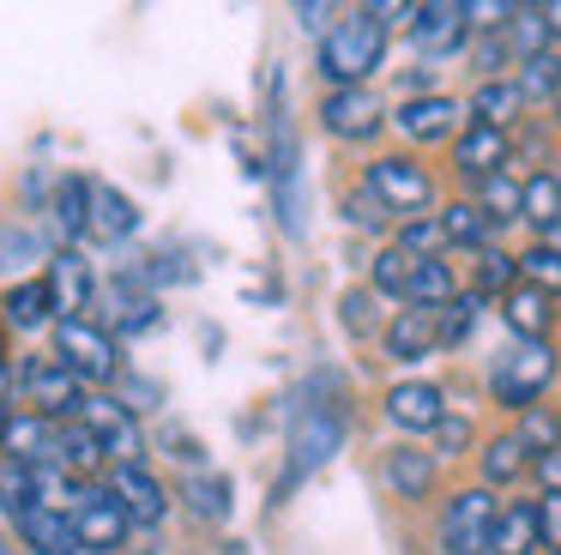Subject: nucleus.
Listing matches in <instances>:
<instances>
[{
	"label": "nucleus",
	"mask_w": 561,
	"mask_h": 555,
	"mask_svg": "<svg viewBox=\"0 0 561 555\" xmlns=\"http://www.w3.org/2000/svg\"><path fill=\"white\" fill-rule=\"evenodd\" d=\"M411 36H416V48L435 55V60L459 55V48L471 43V7H465V0H428V7L411 12Z\"/></svg>",
	"instance_id": "obj_9"
},
{
	"label": "nucleus",
	"mask_w": 561,
	"mask_h": 555,
	"mask_svg": "<svg viewBox=\"0 0 561 555\" xmlns=\"http://www.w3.org/2000/svg\"><path fill=\"white\" fill-rule=\"evenodd\" d=\"M507 31H483V43H477V67L489 72V79H495V67H507Z\"/></svg>",
	"instance_id": "obj_47"
},
{
	"label": "nucleus",
	"mask_w": 561,
	"mask_h": 555,
	"mask_svg": "<svg viewBox=\"0 0 561 555\" xmlns=\"http://www.w3.org/2000/svg\"><path fill=\"white\" fill-rule=\"evenodd\" d=\"M55 224H61L67 241L91 236V181L85 175H61V188H55Z\"/></svg>",
	"instance_id": "obj_27"
},
{
	"label": "nucleus",
	"mask_w": 561,
	"mask_h": 555,
	"mask_svg": "<svg viewBox=\"0 0 561 555\" xmlns=\"http://www.w3.org/2000/svg\"><path fill=\"white\" fill-rule=\"evenodd\" d=\"M549 555H561V550H549Z\"/></svg>",
	"instance_id": "obj_52"
},
{
	"label": "nucleus",
	"mask_w": 561,
	"mask_h": 555,
	"mask_svg": "<svg viewBox=\"0 0 561 555\" xmlns=\"http://www.w3.org/2000/svg\"><path fill=\"white\" fill-rule=\"evenodd\" d=\"M110 495L127 507L134 525H163V519H170V495H163V483L151 477L146 465H115L110 471Z\"/></svg>",
	"instance_id": "obj_13"
},
{
	"label": "nucleus",
	"mask_w": 561,
	"mask_h": 555,
	"mask_svg": "<svg viewBox=\"0 0 561 555\" xmlns=\"http://www.w3.org/2000/svg\"><path fill=\"white\" fill-rule=\"evenodd\" d=\"M435 471H440L435 446L404 441V446H392V453H387V483L404 495V501H423V495L435 489Z\"/></svg>",
	"instance_id": "obj_20"
},
{
	"label": "nucleus",
	"mask_w": 561,
	"mask_h": 555,
	"mask_svg": "<svg viewBox=\"0 0 561 555\" xmlns=\"http://www.w3.org/2000/svg\"><path fill=\"white\" fill-rule=\"evenodd\" d=\"M368 284H375L380 296H399V302H411L416 260H411L404 248H380V253H375V272H368Z\"/></svg>",
	"instance_id": "obj_35"
},
{
	"label": "nucleus",
	"mask_w": 561,
	"mask_h": 555,
	"mask_svg": "<svg viewBox=\"0 0 561 555\" xmlns=\"http://www.w3.org/2000/svg\"><path fill=\"white\" fill-rule=\"evenodd\" d=\"M501 320H507L513 344H549V326H556V308H549V296H543V290L513 284L507 296H501Z\"/></svg>",
	"instance_id": "obj_16"
},
{
	"label": "nucleus",
	"mask_w": 561,
	"mask_h": 555,
	"mask_svg": "<svg viewBox=\"0 0 561 555\" xmlns=\"http://www.w3.org/2000/svg\"><path fill=\"white\" fill-rule=\"evenodd\" d=\"M182 495H187V507H194L199 519H230V477H211V471H194Z\"/></svg>",
	"instance_id": "obj_38"
},
{
	"label": "nucleus",
	"mask_w": 561,
	"mask_h": 555,
	"mask_svg": "<svg viewBox=\"0 0 561 555\" xmlns=\"http://www.w3.org/2000/svg\"><path fill=\"white\" fill-rule=\"evenodd\" d=\"M55 356H61L85 386H103V381L122 374V344H115V332L98 326L91 314L85 320H55Z\"/></svg>",
	"instance_id": "obj_5"
},
{
	"label": "nucleus",
	"mask_w": 561,
	"mask_h": 555,
	"mask_svg": "<svg viewBox=\"0 0 561 555\" xmlns=\"http://www.w3.org/2000/svg\"><path fill=\"white\" fill-rule=\"evenodd\" d=\"M79 422L98 434V446L110 453V465H139V453H146V434H139V417L122 405V398L91 393L85 410H79Z\"/></svg>",
	"instance_id": "obj_8"
},
{
	"label": "nucleus",
	"mask_w": 561,
	"mask_h": 555,
	"mask_svg": "<svg viewBox=\"0 0 561 555\" xmlns=\"http://www.w3.org/2000/svg\"><path fill=\"white\" fill-rule=\"evenodd\" d=\"M344 224L351 229H387L392 217H387V205H380L368 188H356V193H344Z\"/></svg>",
	"instance_id": "obj_43"
},
{
	"label": "nucleus",
	"mask_w": 561,
	"mask_h": 555,
	"mask_svg": "<svg viewBox=\"0 0 561 555\" xmlns=\"http://www.w3.org/2000/svg\"><path fill=\"white\" fill-rule=\"evenodd\" d=\"M0 326H7V320H0ZM0 344H7V332H0Z\"/></svg>",
	"instance_id": "obj_51"
},
{
	"label": "nucleus",
	"mask_w": 561,
	"mask_h": 555,
	"mask_svg": "<svg viewBox=\"0 0 561 555\" xmlns=\"http://www.w3.org/2000/svg\"><path fill=\"white\" fill-rule=\"evenodd\" d=\"M525 441V453L531 458H543V453H556L561 446V417H543V410H525L519 417V429H513Z\"/></svg>",
	"instance_id": "obj_42"
},
{
	"label": "nucleus",
	"mask_w": 561,
	"mask_h": 555,
	"mask_svg": "<svg viewBox=\"0 0 561 555\" xmlns=\"http://www.w3.org/2000/svg\"><path fill=\"white\" fill-rule=\"evenodd\" d=\"M495 519H501V501L495 489H459L440 513V555H489L495 550Z\"/></svg>",
	"instance_id": "obj_6"
},
{
	"label": "nucleus",
	"mask_w": 561,
	"mask_h": 555,
	"mask_svg": "<svg viewBox=\"0 0 561 555\" xmlns=\"http://www.w3.org/2000/svg\"><path fill=\"white\" fill-rule=\"evenodd\" d=\"M556 381V350L549 344H513L489 374V393L507 410H537V393Z\"/></svg>",
	"instance_id": "obj_7"
},
{
	"label": "nucleus",
	"mask_w": 561,
	"mask_h": 555,
	"mask_svg": "<svg viewBox=\"0 0 561 555\" xmlns=\"http://www.w3.org/2000/svg\"><path fill=\"white\" fill-rule=\"evenodd\" d=\"M380 97L368 91V84H356V91H327L320 97V127L332 133V139H375L380 133Z\"/></svg>",
	"instance_id": "obj_11"
},
{
	"label": "nucleus",
	"mask_w": 561,
	"mask_h": 555,
	"mask_svg": "<svg viewBox=\"0 0 561 555\" xmlns=\"http://www.w3.org/2000/svg\"><path fill=\"white\" fill-rule=\"evenodd\" d=\"M13 386H19V374L7 369V356H0V410H7V393H13Z\"/></svg>",
	"instance_id": "obj_50"
},
{
	"label": "nucleus",
	"mask_w": 561,
	"mask_h": 555,
	"mask_svg": "<svg viewBox=\"0 0 561 555\" xmlns=\"http://www.w3.org/2000/svg\"><path fill=\"white\" fill-rule=\"evenodd\" d=\"M519 109H525V97H519V84H513V79H483V84L471 91V115H477V127L507 133V121H519Z\"/></svg>",
	"instance_id": "obj_25"
},
{
	"label": "nucleus",
	"mask_w": 561,
	"mask_h": 555,
	"mask_svg": "<svg viewBox=\"0 0 561 555\" xmlns=\"http://www.w3.org/2000/svg\"><path fill=\"white\" fill-rule=\"evenodd\" d=\"M115 296H122V314H115V326H122L127 338H134V332H151V326L163 320V308H158V296H151V290H139V284H122Z\"/></svg>",
	"instance_id": "obj_40"
},
{
	"label": "nucleus",
	"mask_w": 561,
	"mask_h": 555,
	"mask_svg": "<svg viewBox=\"0 0 561 555\" xmlns=\"http://www.w3.org/2000/svg\"><path fill=\"white\" fill-rule=\"evenodd\" d=\"M380 344H387L392 362H423L428 350H440V326L428 308H399L387 320V332H380Z\"/></svg>",
	"instance_id": "obj_17"
},
{
	"label": "nucleus",
	"mask_w": 561,
	"mask_h": 555,
	"mask_svg": "<svg viewBox=\"0 0 561 555\" xmlns=\"http://www.w3.org/2000/svg\"><path fill=\"white\" fill-rule=\"evenodd\" d=\"M543 550V531H537V501H507L495 519V550L489 555H531Z\"/></svg>",
	"instance_id": "obj_23"
},
{
	"label": "nucleus",
	"mask_w": 561,
	"mask_h": 555,
	"mask_svg": "<svg viewBox=\"0 0 561 555\" xmlns=\"http://www.w3.org/2000/svg\"><path fill=\"white\" fill-rule=\"evenodd\" d=\"M363 188L375 193V200L387 205V217H399V224L435 217V181H428V169L411 163V157H375L368 175H363Z\"/></svg>",
	"instance_id": "obj_4"
},
{
	"label": "nucleus",
	"mask_w": 561,
	"mask_h": 555,
	"mask_svg": "<svg viewBox=\"0 0 561 555\" xmlns=\"http://www.w3.org/2000/svg\"><path fill=\"white\" fill-rule=\"evenodd\" d=\"M531 465H537V477H543V495L561 489V446H556V453H543V458H531Z\"/></svg>",
	"instance_id": "obj_48"
},
{
	"label": "nucleus",
	"mask_w": 561,
	"mask_h": 555,
	"mask_svg": "<svg viewBox=\"0 0 561 555\" xmlns=\"http://www.w3.org/2000/svg\"><path fill=\"white\" fill-rule=\"evenodd\" d=\"M0 320L13 326V332H43V326L61 320V314H55L49 278H25V284L7 290V296H0Z\"/></svg>",
	"instance_id": "obj_18"
},
{
	"label": "nucleus",
	"mask_w": 561,
	"mask_h": 555,
	"mask_svg": "<svg viewBox=\"0 0 561 555\" xmlns=\"http://www.w3.org/2000/svg\"><path fill=\"white\" fill-rule=\"evenodd\" d=\"M525 441L519 434H495V441L483 446V489H507V483H519L525 477Z\"/></svg>",
	"instance_id": "obj_29"
},
{
	"label": "nucleus",
	"mask_w": 561,
	"mask_h": 555,
	"mask_svg": "<svg viewBox=\"0 0 561 555\" xmlns=\"http://www.w3.org/2000/svg\"><path fill=\"white\" fill-rule=\"evenodd\" d=\"M471 446V417H459V410H447L440 417V429H435V458H447V453H465Z\"/></svg>",
	"instance_id": "obj_44"
},
{
	"label": "nucleus",
	"mask_w": 561,
	"mask_h": 555,
	"mask_svg": "<svg viewBox=\"0 0 561 555\" xmlns=\"http://www.w3.org/2000/svg\"><path fill=\"white\" fill-rule=\"evenodd\" d=\"M477 193H483L477 205L489 212V224H513V217H525V181H513L507 169H501L495 181H483Z\"/></svg>",
	"instance_id": "obj_36"
},
{
	"label": "nucleus",
	"mask_w": 561,
	"mask_h": 555,
	"mask_svg": "<svg viewBox=\"0 0 561 555\" xmlns=\"http://www.w3.org/2000/svg\"><path fill=\"white\" fill-rule=\"evenodd\" d=\"M507 43H513V55H519V60L556 48V7H513Z\"/></svg>",
	"instance_id": "obj_26"
},
{
	"label": "nucleus",
	"mask_w": 561,
	"mask_h": 555,
	"mask_svg": "<svg viewBox=\"0 0 561 555\" xmlns=\"http://www.w3.org/2000/svg\"><path fill=\"white\" fill-rule=\"evenodd\" d=\"M43 278H49V290H55V314H61V320H85V308H91V265L79 260V253H55Z\"/></svg>",
	"instance_id": "obj_22"
},
{
	"label": "nucleus",
	"mask_w": 561,
	"mask_h": 555,
	"mask_svg": "<svg viewBox=\"0 0 561 555\" xmlns=\"http://www.w3.org/2000/svg\"><path fill=\"white\" fill-rule=\"evenodd\" d=\"M501 163H507V133L465 121V133L453 139V169H459V175L471 181V188H483V181H495V175H501Z\"/></svg>",
	"instance_id": "obj_14"
},
{
	"label": "nucleus",
	"mask_w": 561,
	"mask_h": 555,
	"mask_svg": "<svg viewBox=\"0 0 561 555\" xmlns=\"http://www.w3.org/2000/svg\"><path fill=\"white\" fill-rule=\"evenodd\" d=\"M440 217V229H447V248H489V212L477 200H459V205H447V212H435Z\"/></svg>",
	"instance_id": "obj_30"
},
{
	"label": "nucleus",
	"mask_w": 561,
	"mask_h": 555,
	"mask_svg": "<svg viewBox=\"0 0 561 555\" xmlns=\"http://www.w3.org/2000/svg\"><path fill=\"white\" fill-rule=\"evenodd\" d=\"M435 326H440V350H459V344H471V332L483 326V296H453L447 308L435 314Z\"/></svg>",
	"instance_id": "obj_33"
},
{
	"label": "nucleus",
	"mask_w": 561,
	"mask_h": 555,
	"mask_svg": "<svg viewBox=\"0 0 561 555\" xmlns=\"http://www.w3.org/2000/svg\"><path fill=\"white\" fill-rule=\"evenodd\" d=\"M73 531H79V555H115L127 543V531H134V519H127V507L110 489H91L85 507L73 513Z\"/></svg>",
	"instance_id": "obj_10"
},
{
	"label": "nucleus",
	"mask_w": 561,
	"mask_h": 555,
	"mask_svg": "<svg viewBox=\"0 0 561 555\" xmlns=\"http://www.w3.org/2000/svg\"><path fill=\"white\" fill-rule=\"evenodd\" d=\"M440 417H447V398H440L435 381H399L387 393V422H392V429H404V434H416V441L435 434Z\"/></svg>",
	"instance_id": "obj_12"
},
{
	"label": "nucleus",
	"mask_w": 561,
	"mask_h": 555,
	"mask_svg": "<svg viewBox=\"0 0 561 555\" xmlns=\"http://www.w3.org/2000/svg\"><path fill=\"white\" fill-rule=\"evenodd\" d=\"M525 224L543 229V236L561 224V175L556 169H537V175L525 181Z\"/></svg>",
	"instance_id": "obj_32"
},
{
	"label": "nucleus",
	"mask_w": 561,
	"mask_h": 555,
	"mask_svg": "<svg viewBox=\"0 0 561 555\" xmlns=\"http://www.w3.org/2000/svg\"><path fill=\"white\" fill-rule=\"evenodd\" d=\"M519 284V260L513 253H501V248H477V278H471V296H507V290Z\"/></svg>",
	"instance_id": "obj_34"
},
{
	"label": "nucleus",
	"mask_w": 561,
	"mask_h": 555,
	"mask_svg": "<svg viewBox=\"0 0 561 555\" xmlns=\"http://www.w3.org/2000/svg\"><path fill=\"white\" fill-rule=\"evenodd\" d=\"M139 229V205L110 181H91V241H127Z\"/></svg>",
	"instance_id": "obj_21"
},
{
	"label": "nucleus",
	"mask_w": 561,
	"mask_h": 555,
	"mask_svg": "<svg viewBox=\"0 0 561 555\" xmlns=\"http://www.w3.org/2000/svg\"><path fill=\"white\" fill-rule=\"evenodd\" d=\"M392 248H404L411 260H440L447 229H440V217H411V224H399V241H392Z\"/></svg>",
	"instance_id": "obj_41"
},
{
	"label": "nucleus",
	"mask_w": 561,
	"mask_h": 555,
	"mask_svg": "<svg viewBox=\"0 0 561 555\" xmlns=\"http://www.w3.org/2000/svg\"><path fill=\"white\" fill-rule=\"evenodd\" d=\"M519 284L543 290L549 302L561 296V253L549 248V241H537V248H525V253H519Z\"/></svg>",
	"instance_id": "obj_37"
},
{
	"label": "nucleus",
	"mask_w": 561,
	"mask_h": 555,
	"mask_svg": "<svg viewBox=\"0 0 561 555\" xmlns=\"http://www.w3.org/2000/svg\"><path fill=\"white\" fill-rule=\"evenodd\" d=\"M537 531H543V550H561V489L537 495Z\"/></svg>",
	"instance_id": "obj_45"
},
{
	"label": "nucleus",
	"mask_w": 561,
	"mask_h": 555,
	"mask_svg": "<svg viewBox=\"0 0 561 555\" xmlns=\"http://www.w3.org/2000/svg\"><path fill=\"white\" fill-rule=\"evenodd\" d=\"M453 296H459V278H453V265H447V260H416V284H411V302H404V308L440 314Z\"/></svg>",
	"instance_id": "obj_28"
},
{
	"label": "nucleus",
	"mask_w": 561,
	"mask_h": 555,
	"mask_svg": "<svg viewBox=\"0 0 561 555\" xmlns=\"http://www.w3.org/2000/svg\"><path fill=\"white\" fill-rule=\"evenodd\" d=\"M19 543H25L31 555H79V531L67 513H49V507H25V513L13 519Z\"/></svg>",
	"instance_id": "obj_19"
},
{
	"label": "nucleus",
	"mask_w": 561,
	"mask_h": 555,
	"mask_svg": "<svg viewBox=\"0 0 561 555\" xmlns=\"http://www.w3.org/2000/svg\"><path fill=\"white\" fill-rule=\"evenodd\" d=\"M19 393H25L31 417H49V422H79V410H85V398H91L85 381H79L61 356H31L25 369H19Z\"/></svg>",
	"instance_id": "obj_3"
},
{
	"label": "nucleus",
	"mask_w": 561,
	"mask_h": 555,
	"mask_svg": "<svg viewBox=\"0 0 561 555\" xmlns=\"http://www.w3.org/2000/svg\"><path fill=\"white\" fill-rule=\"evenodd\" d=\"M55 465L73 471V477L85 483L98 465H110V453L98 446V434H91L85 422H61V429H55Z\"/></svg>",
	"instance_id": "obj_24"
},
{
	"label": "nucleus",
	"mask_w": 561,
	"mask_h": 555,
	"mask_svg": "<svg viewBox=\"0 0 561 555\" xmlns=\"http://www.w3.org/2000/svg\"><path fill=\"white\" fill-rule=\"evenodd\" d=\"M327 12H332V7H296V19H302L308 31H320V24H327Z\"/></svg>",
	"instance_id": "obj_49"
},
{
	"label": "nucleus",
	"mask_w": 561,
	"mask_h": 555,
	"mask_svg": "<svg viewBox=\"0 0 561 555\" xmlns=\"http://www.w3.org/2000/svg\"><path fill=\"white\" fill-rule=\"evenodd\" d=\"M380 60H387V7H356L351 19H339L320 36V79L332 91L368 84Z\"/></svg>",
	"instance_id": "obj_1"
},
{
	"label": "nucleus",
	"mask_w": 561,
	"mask_h": 555,
	"mask_svg": "<svg viewBox=\"0 0 561 555\" xmlns=\"http://www.w3.org/2000/svg\"><path fill=\"white\" fill-rule=\"evenodd\" d=\"M392 121H399V133H404L411 145H435V139H447V133L459 127L465 115H459V103H453V97L428 91V97H404V109H399Z\"/></svg>",
	"instance_id": "obj_15"
},
{
	"label": "nucleus",
	"mask_w": 561,
	"mask_h": 555,
	"mask_svg": "<svg viewBox=\"0 0 561 555\" xmlns=\"http://www.w3.org/2000/svg\"><path fill=\"white\" fill-rule=\"evenodd\" d=\"M339 441H344V410L339 405H296V422H290V465H284V483H278V495H290L296 483L308 477V471H320L332 453H339Z\"/></svg>",
	"instance_id": "obj_2"
},
{
	"label": "nucleus",
	"mask_w": 561,
	"mask_h": 555,
	"mask_svg": "<svg viewBox=\"0 0 561 555\" xmlns=\"http://www.w3.org/2000/svg\"><path fill=\"white\" fill-rule=\"evenodd\" d=\"M344 326H351L356 338L375 332V296H368V290H351V296H344Z\"/></svg>",
	"instance_id": "obj_46"
},
{
	"label": "nucleus",
	"mask_w": 561,
	"mask_h": 555,
	"mask_svg": "<svg viewBox=\"0 0 561 555\" xmlns=\"http://www.w3.org/2000/svg\"><path fill=\"white\" fill-rule=\"evenodd\" d=\"M43 253H49V241L31 224H0V272H19V265L43 260Z\"/></svg>",
	"instance_id": "obj_39"
},
{
	"label": "nucleus",
	"mask_w": 561,
	"mask_h": 555,
	"mask_svg": "<svg viewBox=\"0 0 561 555\" xmlns=\"http://www.w3.org/2000/svg\"><path fill=\"white\" fill-rule=\"evenodd\" d=\"M519 97L525 103H561V48L519 60Z\"/></svg>",
	"instance_id": "obj_31"
}]
</instances>
